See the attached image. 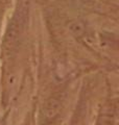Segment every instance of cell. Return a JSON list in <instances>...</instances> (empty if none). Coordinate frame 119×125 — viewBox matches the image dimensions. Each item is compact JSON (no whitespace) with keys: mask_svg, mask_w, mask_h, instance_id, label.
<instances>
[{"mask_svg":"<svg viewBox=\"0 0 119 125\" xmlns=\"http://www.w3.org/2000/svg\"><path fill=\"white\" fill-rule=\"evenodd\" d=\"M1 2H5V1H9V0H0Z\"/></svg>","mask_w":119,"mask_h":125,"instance_id":"obj_1","label":"cell"}]
</instances>
